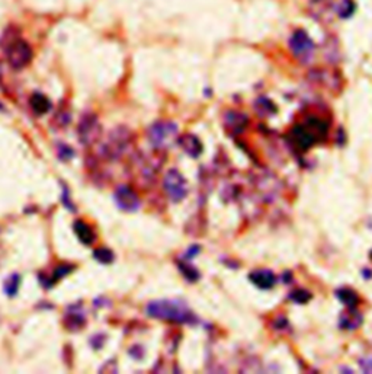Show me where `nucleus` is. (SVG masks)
I'll return each mask as SVG.
<instances>
[{"mask_svg":"<svg viewBox=\"0 0 372 374\" xmlns=\"http://www.w3.org/2000/svg\"><path fill=\"white\" fill-rule=\"evenodd\" d=\"M64 325L66 329L70 332H79L86 325V313L83 310V304L74 303L67 306L66 315H64Z\"/></svg>","mask_w":372,"mask_h":374,"instance_id":"10","label":"nucleus"},{"mask_svg":"<svg viewBox=\"0 0 372 374\" xmlns=\"http://www.w3.org/2000/svg\"><path fill=\"white\" fill-rule=\"evenodd\" d=\"M226 120H227V125L229 128H234V130H243L246 124H248V117L245 114H240V112H234V111H230L226 114Z\"/></svg>","mask_w":372,"mask_h":374,"instance_id":"19","label":"nucleus"},{"mask_svg":"<svg viewBox=\"0 0 372 374\" xmlns=\"http://www.w3.org/2000/svg\"><path fill=\"white\" fill-rule=\"evenodd\" d=\"M199 250H201V246H198V245H192L189 249H188V252H186V259H191V258H194V256H196V253H199Z\"/></svg>","mask_w":372,"mask_h":374,"instance_id":"32","label":"nucleus"},{"mask_svg":"<svg viewBox=\"0 0 372 374\" xmlns=\"http://www.w3.org/2000/svg\"><path fill=\"white\" fill-rule=\"evenodd\" d=\"M114 201H115L117 207L125 213H135L141 205L140 196L137 195V192L129 185L117 187V189L114 192Z\"/></svg>","mask_w":372,"mask_h":374,"instance_id":"9","label":"nucleus"},{"mask_svg":"<svg viewBox=\"0 0 372 374\" xmlns=\"http://www.w3.org/2000/svg\"><path fill=\"white\" fill-rule=\"evenodd\" d=\"M0 109H3V107H1V105H0Z\"/></svg>","mask_w":372,"mask_h":374,"instance_id":"35","label":"nucleus"},{"mask_svg":"<svg viewBox=\"0 0 372 374\" xmlns=\"http://www.w3.org/2000/svg\"><path fill=\"white\" fill-rule=\"evenodd\" d=\"M336 297L343 304H346L349 309H355L359 303V297L351 288H339L336 290Z\"/></svg>","mask_w":372,"mask_h":374,"instance_id":"18","label":"nucleus"},{"mask_svg":"<svg viewBox=\"0 0 372 374\" xmlns=\"http://www.w3.org/2000/svg\"><path fill=\"white\" fill-rule=\"evenodd\" d=\"M289 299H291L292 302H295V303L304 304L311 299V294H310L308 291L302 290V288H298V290H294L292 293H289Z\"/></svg>","mask_w":372,"mask_h":374,"instance_id":"26","label":"nucleus"},{"mask_svg":"<svg viewBox=\"0 0 372 374\" xmlns=\"http://www.w3.org/2000/svg\"><path fill=\"white\" fill-rule=\"evenodd\" d=\"M177 267H179V271L182 272V275H183L189 283H196V281L201 278V272H199L195 267H192V265H188V264H185V262H179Z\"/></svg>","mask_w":372,"mask_h":374,"instance_id":"23","label":"nucleus"},{"mask_svg":"<svg viewBox=\"0 0 372 374\" xmlns=\"http://www.w3.org/2000/svg\"><path fill=\"white\" fill-rule=\"evenodd\" d=\"M1 47L9 66L15 70L25 69L32 61V47L23 38L16 35L12 29L6 31L4 35L1 36Z\"/></svg>","mask_w":372,"mask_h":374,"instance_id":"3","label":"nucleus"},{"mask_svg":"<svg viewBox=\"0 0 372 374\" xmlns=\"http://www.w3.org/2000/svg\"><path fill=\"white\" fill-rule=\"evenodd\" d=\"M57 120H58L60 125L66 127V125L69 124V123L71 121V115L67 112V111H61V112H58V114H57Z\"/></svg>","mask_w":372,"mask_h":374,"instance_id":"30","label":"nucleus"},{"mask_svg":"<svg viewBox=\"0 0 372 374\" xmlns=\"http://www.w3.org/2000/svg\"><path fill=\"white\" fill-rule=\"evenodd\" d=\"M359 366L364 370V373H372V357L359 360Z\"/></svg>","mask_w":372,"mask_h":374,"instance_id":"29","label":"nucleus"},{"mask_svg":"<svg viewBox=\"0 0 372 374\" xmlns=\"http://www.w3.org/2000/svg\"><path fill=\"white\" fill-rule=\"evenodd\" d=\"M177 144L183 149V152L191 156V158H199L202 150H204V146L202 143L199 142V139L196 136H192V134H185L182 137L177 139Z\"/></svg>","mask_w":372,"mask_h":374,"instance_id":"12","label":"nucleus"},{"mask_svg":"<svg viewBox=\"0 0 372 374\" xmlns=\"http://www.w3.org/2000/svg\"><path fill=\"white\" fill-rule=\"evenodd\" d=\"M129 131L126 128L118 127L112 130L108 136V139L101 146V155L111 162L118 161L125 155L128 146H129Z\"/></svg>","mask_w":372,"mask_h":374,"instance_id":"4","label":"nucleus"},{"mask_svg":"<svg viewBox=\"0 0 372 374\" xmlns=\"http://www.w3.org/2000/svg\"><path fill=\"white\" fill-rule=\"evenodd\" d=\"M102 134V127L99 123V118L93 112H86L80 117L79 127H77V136L79 142L83 146H92L99 140Z\"/></svg>","mask_w":372,"mask_h":374,"instance_id":"7","label":"nucleus"},{"mask_svg":"<svg viewBox=\"0 0 372 374\" xmlns=\"http://www.w3.org/2000/svg\"><path fill=\"white\" fill-rule=\"evenodd\" d=\"M129 356L134 357L135 360H140L144 356V350H142L141 347H138V345H135V347H132L131 350H129Z\"/></svg>","mask_w":372,"mask_h":374,"instance_id":"31","label":"nucleus"},{"mask_svg":"<svg viewBox=\"0 0 372 374\" xmlns=\"http://www.w3.org/2000/svg\"><path fill=\"white\" fill-rule=\"evenodd\" d=\"M254 108L256 111L260 114V115H270L273 112H276V107L273 105V102L270 99H267L265 96L259 98L256 102H254Z\"/></svg>","mask_w":372,"mask_h":374,"instance_id":"24","label":"nucleus"},{"mask_svg":"<svg viewBox=\"0 0 372 374\" xmlns=\"http://www.w3.org/2000/svg\"><path fill=\"white\" fill-rule=\"evenodd\" d=\"M177 134V125L172 121H157L147 130V137L154 149H166Z\"/></svg>","mask_w":372,"mask_h":374,"instance_id":"6","label":"nucleus"},{"mask_svg":"<svg viewBox=\"0 0 372 374\" xmlns=\"http://www.w3.org/2000/svg\"><path fill=\"white\" fill-rule=\"evenodd\" d=\"M362 323V316L358 315V312H348L342 316L340 326L345 329H355Z\"/></svg>","mask_w":372,"mask_h":374,"instance_id":"21","label":"nucleus"},{"mask_svg":"<svg viewBox=\"0 0 372 374\" xmlns=\"http://www.w3.org/2000/svg\"><path fill=\"white\" fill-rule=\"evenodd\" d=\"M329 123L319 117H310L302 124L295 125L289 133V142L300 152H307L327 136Z\"/></svg>","mask_w":372,"mask_h":374,"instance_id":"2","label":"nucleus"},{"mask_svg":"<svg viewBox=\"0 0 372 374\" xmlns=\"http://www.w3.org/2000/svg\"><path fill=\"white\" fill-rule=\"evenodd\" d=\"M73 230L76 233L77 239L86 245V246H90L93 245V242L96 240V234H95V230L89 226L88 223H85L83 220H76L73 223Z\"/></svg>","mask_w":372,"mask_h":374,"instance_id":"13","label":"nucleus"},{"mask_svg":"<svg viewBox=\"0 0 372 374\" xmlns=\"http://www.w3.org/2000/svg\"><path fill=\"white\" fill-rule=\"evenodd\" d=\"M364 275H365V277H367V275H368V277H371L372 272L371 271H365V269H364Z\"/></svg>","mask_w":372,"mask_h":374,"instance_id":"33","label":"nucleus"},{"mask_svg":"<svg viewBox=\"0 0 372 374\" xmlns=\"http://www.w3.org/2000/svg\"><path fill=\"white\" fill-rule=\"evenodd\" d=\"M29 105L32 108V111L35 112L36 115H45L47 112L51 111L53 108V104L51 101L41 92H35L31 95L29 98Z\"/></svg>","mask_w":372,"mask_h":374,"instance_id":"14","label":"nucleus"},{"mask_svg":"<svg viewBox=\"0 0 372 374\" xmlns=\"http://www.w3.org/2000/svg\"><path fill=\"white\" fill-rule=\"evenodd\" d=\"M20 275H19L18 272H13V274H10L6 280H4V283H3V291H4V294L7 296V297H15L16 294H18L19 291V287H20Z\"/></svg>","mask_w":372,"mask_h":374,"instance_id":"17","label":"nucleus"},{"mask_svg":"<svg viewBox=\"0 0 372 374\" xmlns=\"http://www.w3.org/2000/svg\"><path fill=\"white\" fill-rule=\"evenodd\" d=\"M105 341H107V335H104V334H98V335H95V337H92V338L89 339L90 345L95 350H101L102 345L105 344Z\"/></svg>","mask_w":372,"mask_h":374,"instance_id":"28","label":"nucleus"},{"mask_svg":"<svg viewBox=\"0 0 372 374\" xmlns=\"http://www.w3.org/2000/svg\"><path fill=\"white\" fill-rule=\"evenodd\" d=\"M93 258L99 262V264H102V265H109V264H112L114 261H115V255H114V252L111 249H108V248H96V249L93 250Z\"/></svg>","mask_w":372,"mask_h":374,"instance_id":"22","label":"nucleus"},{"mask_svg":"<svg viewBox=\"0 0 372 374\" xmlns=\"http://www.w3.org/2000/svg\"><path fill=\"white\" fill-rule=\"evenodd\" d=\"M147 316L172 323H194L196 316L182 300H153L145 306Z\"/></svg>","mask_w":372,"mask_h":374,"instance_id":"1","label":"nucleus"},{"mask_svg":"<svg viewBox=\"0 0 372 374\" xmlns=\"http://www.w3.org/2000/svg\"><path fill=\"white\" fill-rule=\"evenodd\" d=\"M288 45L294 58L300 61L301 64H308L314 58L316 44L304 29H295L292 35L289 36Z\"/></svg>","mask_w":372,"mask_h":374,"instance_id":"5","label":"nucleus"},{"mask_svg":"<svg viewBox=\"0 0 372 374\" xmlns=\"http://www.w3.org/2000/svg\"><path fill=\"white\" fill-rule=\"evenodd\" d=\"M163 189L170 201L180 202L188 195V181L177 169H170L163 178Z\"/></svg>","mask_w":372,"mask_h":374,"instance_id":"8","label":"nucleus"},{"mask_svg":"<svg viewBox=\"0 0 372 374\" xmlns=\"http://www.w3.org/2000/svg\"><path fill=\"white\" fill-rule=\"evenodd\" d=\"M57 156L58 159L63 162L70 161L74 158V150L71 149L69 144H64V143H58L57 144Z\"/></svg>","mask_w":372,"mask_h":374,"instance_id":"25","label":"nucleus"},{"mask_svg":"<svg viewBox=\"0 0 372 374\" xmlns=\"http://www.w3.org/2000/svg\"><path fill=\"white\" fill-rule=\"evenodd\" d=\"M332 7H333V3L330 0H311L310 1V12L311 15L317 16V19H323L324 15H327V12H330Z\"/></svg>","mask_w":372,"mask_h":374,"instance_id":"16","label":"nucleus"},{"mask_svg":"<svg viewBox=\"0 0 372 374\" xmlns=\"http://www.w3.org/2000/svg\"><path fill=\"white\" fill-rule=\"evenodd\" d=\"M248 280L260 290H270L276 283L275 274L269 269H256V271L250 272Z\"/></svg>","mask_w":372,"mask_h":374,"instance_id":"11","label":"nucleus"},{"mask_svg":"<svg viewBox=\"0 0 372 374\" xmlns=\"http://www.w3.org/2000/svg\"><path fill=\"white\" fill-rule=\"evenodd\" d=\"M73 269H74V265H71V264H60V265H57V268L54 269L53 275L50 278L48 277H47V280L39 278V281H41V284L44 285L45 288H51V287L55 285L57 281H60L63 277H66L67 274H70Z\"/></svg>","mask_w":372,"mask_h":374,"instance_id":"15","label":"nucleus"},{"mask_svg":"<svg viewBox=\"0 0 372 374\" xmlns=\"http://www.w3.org/2000/svg\"><path fill=\"white\" fill-rule=\"evenodd\" d=\"M370 256H371V259H372V250H371V255H370Z\"/></svg>","mask_w":372,"mask_h":374,"instance_id":"34","label":"nucleus"},{"mask_svg":"<svg viewBox=\"0 0 372 374\" xmlns=\"http://www.w3.org/2000/svg\"><path fill=\"white\" fill-rule=\"evenodd\" d=\"M63 187V192H61V202L64 204V207L67 208V210H70V211H76V205L73 204V201H71V195H70V189L67 188V185L66 184H63L61 185Z\"/></svg>","mask_w":372,"mask_h":374,"instance_id":"27","label":"nucleus"},{"mask_svg":"<svg viewBox=\"0 0 372 374\" xmlns=\"http://www.w3.org/2000/svg\"><path fill=\"white\" fill-rule=\"evenodd\" d=\"M355 9H356V4L354 0H340L336 6V13L339 18L348 19L354 15Z\"/></svg>","mask_w":372,"mask_h":374,"instance_id":"20","label":"nucleus"}]
</instances>
